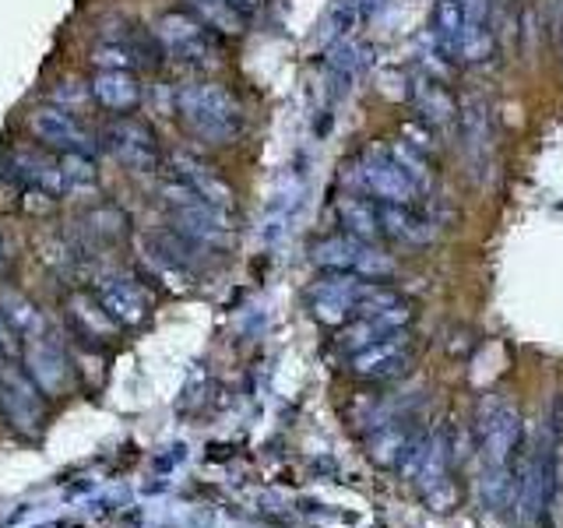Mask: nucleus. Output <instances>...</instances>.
Wrapping results in <instances>:
<instances>
[{"label":"nucleus","instance_id":"obj_28","mask_svg":"<svg viewBox=\"0 0 563 528\" xmlns=\"http://www.w3.org/2000/svg\"><path fill=\"white\" fill-rule=\"evenodd\" d=\"M92 64L99 70H131L134 67V53L120 43H102L92 50Z\"/></svg>","mask_w":563,"mask_h":528},{"label":"nucleus","instance_id":"obj_25","mask_svg":"<svg viewBox=\"0 0 563 528\" xmlns=\"http://www.w3.org/2000/svg\"><path fill=\"white\" fill-rule=\"evenodd\" d=\"M387 152H391L395 163H398L405 173H409V180L416 184V190H419V194L433 184V166H430V155H427V152H419V148H416V145H409V141H405V138H401V141H395V145L387 148Z\"/></svg>","mask_w":563,"mask_h":528},{"label":"nucleus","instance_id":"obj_16","mask_svg":"<svg viewBox=\"0 0 563 528\" xmlns=\"http://www.w3.org/2000/svg\"><path fill=\"white\" fill-rule=\"evenodd\" d=\"M88 92L92 99L117 117L131 113L141 106V81L134 78V70H99V75L88 81Z\"/></svg>","mask_w":563,"mask_h":528},{"label":"nucleus","instance_id":"obj_12","mask_svg":"<svg viewBox=\"0 0 563 528\" xmlns=\"http://www.w3.org/2000/svg\"><path fill=\"white\" fill-rule=\"evenodd\" d=\"M106 145H110L113 158L120 166H128L131 173H155L158 169V141L152 128H145L141 120L120 117L106 128Z\"/></svg>","mask_w":563,"mask_h":528},{"label":"nucleus","instance_id":"obj_29","mask_svg":"<svg viewBox=\"0 0 563 528\" xmlns=\"http://www.w3.org/2000/svg\"><path fill=\"white\" fill-rule=\"evenodd\" d=\"M236 8H240L243 14H251V11H257V8H261V0H236Z\"/></svg>","mask_w":563,"mask_h":528},{"label":"nucleus","instance_id":"obj_24","mask_svg":"<svg viewBox=\"0 0 563 528\" xmlns=\"http://www.w3.org/2000/svg\"><path fill=\"white\" fill-rule=\"evenodd\" d=\"M369 67V50L356 40H334L331 53H328V70L334 75L342 88L349 81H356L363 70Z\"/></svg>","mask_w":563,"mask_h":528},{"label":"nucleus","instance_id":"obj_15","mask_svg":"<svg viewBox=\"0 0 563 528\" xmlns=\"http://www.w3.org/2000/svg\"><path fill=\"white\" fill-rule=\"evenodd\" d=\"M409 99H412V110H416L419 123H427L430 131H448L454 123L457 106L448 96V88L440 85V78H430V75L416 78L409 88Z\"/></svg>","mask_w":563,"mask_h":528},{"label":"nucleus","instance_id":"obj_8","mask_svg":"<svg viewBox=\"0 0 563 528\" xmlns=\"http://www.w3.org/2000/svg\"><path fill=\"white\" fill-rule=\"evenodd\" d=\"M374 278H360L349 272H328L310 286V310L324 324H345L360 314V304L366 296V286Z\"/></svg>","mask_w":563,"mask_h":528},{"label":"nucleus","instance_id":"obj_14","mask_svg":"<svg viewBox=\"0 0 563 528\" xmlns=\"http://www.w3.org/2000/svg\"><path fill=\"white\" fill-rule=\"evenodd\" d=\"M169 166H173V180H180L184 187H190L208 205H216L222 211H233L236 208L233 187H229L225 176H219V169L208 166L201 155H194V152H173L169 155Z\"/></svg>","mask_w":563,"mask_h":528},{"label":"nucleus","instance_id":"obj_31","mask_svg":"<svg viewBox=\"0 0 563 528\" xmlns=\"http://www.w3.org/2000/svg\"><path fill=\"white\" fill-rule=\"evenodd\" d=\"M560 35H563V32H560Z\"/></svg>","mask_w":563,"mask_h":528},{"label":"nucleus","instance_id":"obj_22","mask_svg":"<svg viewBox=\"0 0 563 528\" xmlns=\"http://www.w3.org/2000/svg\"><path fill=\"white\" fill-rule=\"evenodd\" d=\"M190 14L216 35H240L246 25V14L236 8V0H190Z\"/></svg>","mask_w":563,"mask_h":528},{"label":"nucleus","instance_id":"obj_19","mask_svg":"<svg viewBox=\"0 0 563 528\" xmlns=\"http://www.w3.org/2000/svg\"><path fill=\"white\" fill-rule=\"evenodd\" d=\"M334 216H339L342 233L356 237V240H380V211H377V198H363V194H342L334 201Z\"/></svg>","mask_w":563,"mask_h":528},{"label":"nucleus","instance_id":"obj_27","mask_svg":"<svg viewBox=\"0 0 563 528\" xmlns=\"http://www.w3.org/2000/svg\"><path fill=\"white\" fill-rule=\"evenodd\" d=\"M123 226H128V216H123L120 208H113V205H102V208H96L92 216H88V233H92L96 240H120V233H123Z\"/></svg>","mask_w":563,"mask_h":528},{"label":"nucleus","instance_id":"obj_30","mask_svg":"<svg viewBox=\"0 0 563 528\" xmlns=\"http://www.w3.org/2000/svg\"><path fill=\"white\" fill-rule=\"evenodd\" d=\"M4 261H8V246H4V240H0V268H4Z\"/></svg>","mask_w":563,"mask_h":528},{"label":"nucleus","instance_id":"obj_11","mask_svg":"<svg viewBox=\"0 0 563 528\" xmlns=\"http://www.w3.org/2000/svg\"><path fill=\"white\" fill-rule=\"evenodd\" d=\"M409 360H412L409 331H391V334H384L380 342L352 352L349 370L363 381H391L409 370Z\"/></svg>","mask_w":563,"mask_h":528},{"label":"nucleus","instance_id":"obj_1","mask_svg":"<svg viewBox=\"0 0 563 528\" xmlns=\"http://www.w3.org/2000/svg\"><path fill=\"white\" fill-rule=\"evenodd\" d=\"M521 416L510 405H489L483 413V493L489 504L507 507L521 483Z\"/></svg>","mask_w":563,"mask_h":528},{"label":"nucleus","instance_id":"obj_17","mask_svg":"<svg viewBox=\"0 0 563 528\" xmlns=\"http://www.w3.org/2000/svg\"><path fill=\"white\" fill-rule=\"evenodd\" d=\"M380 211V237L409 243V246H422L437 237V226L430 219H422L412 211V205H391V201H377Z\"/></svg>","mask_w":563,"mask_h":528},{"label":"nucleus","instance_id":"obj_21","mask_svg":"<svg viewBox=\"0 0 563 528\" xmlns=\"http://www.w3.org/2000/svg\"><path fill=\"white\" fill-rule=\"evenodd\" d=\"M0 314H4L8 328H11L22 342L40 339V334H46V331H49L43 310L35 307L25 293H18V289H4V293H0Z\"/></svg>","mask_w":563,"mask_h":528},{"label":"nucleus","instance_id":"obj_6","mask_svg":"<svg viewBox=\"0 0 563 528\" xmlns=\"http://www.w3.org/2000/svg\"><path fill=\"white\" fill-rule=\"evenodd\" d=\"M22 370L32 377V384L40 387L46 398H60L75 392V363L64 352V345L53 334H40V339L22 342Z\"/></svg>","mask_w":563,"mask_h":528},{"label":"nucleus","instance_id":"obj_7","mask_svg":"<svg viewBox=\"0 0 563 528\" xmlns=\"http://www.w3.org/2000/svg\"><path fill=\"white\" fill-rule=\"evenodd\" d=\"M43 392L32 384V377L22 366L0 363V413L11 422L14 430H22L29 437L40 433L43 419H46V405Z\"/></svg>","mask_w":563,"mask_h":528},{"label":"nucleus","instance_id":"obj_3","mask_svg":"<svg viewBox=\"0 0 563 528\" xmlns=\"http://www.w3.org/2000/svg\"><path fill=\"white\" fill-rule=\"evenodd\" d=\"M158 198L169 211V226L190 243H198L201 251H225L233 243V211L208 205L180 180H166L158 187Z\"/></svg>","mask_w":563,"mask_h":528},{"label":"nucleus","instance_id":"obj_2","mask_svg":"<svg viewBox=\"0 0 563 528\" xmlns=\"http://www.w3.org/2000/svg\"><path fill=\"white\" fill-rule=\"evenodd\" d=\"M176 120L205 145H233L243 134V106L219 81H187L173 92Z\"/></svg>","mask_w":563,"mask_h":528},{"label":"nucleus","instance_id":"obj_4","mask_svg":"<svg viewBox=\"0 0 563 528\" xmlns=\"http://www.w3.org/2000/svg\"><path fill=\"white\" fill-rule=\"evenodd\" d=\"M158 50L184 67H211L219 64V35L190 11H166L152 29Z\"/></svg>","mask_w":563,"mask_h":528},{"label":"nucleus","instance_id":"obj_13","mask_svg":"<svg viewBox=\"0 0 563 528\" xmlns=\"http://www.w3.org/2000/svg\"><path fill=\"white\" fill-rule=\"evenodd\" d=\"M356 169H360V184L374 194L377 201H391V205H412L416 198H419V190H416V184L409 180V173H405L395 158H391V152H380V148H374V152H366L360 163H356Z\"/></svg>","mask_w":563,"mask_h":528},{"label":"nucleus","instance_id":"obj_26","mask_svg":"<svg viewBox=\"0 0 563 528\" xmlns=\"http://www.w3.org/2000/svg\"><path fill=\"white\" fill-rule=\"evenodd\" d=\"M60 169H64L67 194L96 187V163H92V155H78V152L60 155Z\"/></svg>","mask_w":563,"mask_h":528},{"label":"nucleus","instance_id":"obj_9","mask_svg":"<svg viewBox=\"0 0 563 528\" xmlns=\"http://www.w3.org/2000/svg\"><path fill=\"white\" fill-rule=\"evenodd\" d=\"M96 296L120 328L141 324L152 310V293L145 282L131 272H120V268L96 275Z\"/></svg>","mask_w":563,"mask_h":528},{"label":"nucleus","instance_id":"obj_5","mask_svg":"<svg viewBox=\"0 0 563 528\" xmlns=\"http://www.w3.org/2000/svg\"><path fill=\"white\" fill-rule=\"evenodd\" d=\"M313 264H321L324 272H349L360 278H391L398 272V264L391 254H384L377 243L356 240V237H328L321 243H313Z\"/></svg>","mask_w":563,"mask_h":528},{"label":"nucleus","instance_id":"obj_18","mask_svg":"<svg viewBox=\"0 0 563 528\" xmlns=\"http://www.w3.org/2000/svg\"><path fill=\"white\" fill-rule=\"evenodd\" d=\"M462 134H465V158L475 169V176H486L493 163V120L486 102H472L462 117Z\"/></svg>","mask_w":563,"mask_h":528},{"label":"nucleus","instance_id":"obj_10","mask_svg":"<svg viewBox=\"0 0 563 528\" xmlns=\"http://www.w3.org/2000/svg\"><path fill=\"white\" fill-rule=\"evenodd\" d=\"M29 131L35 134V141H40L43 148L57 152V155H92L96 152V138L88 134L85 123L64 110V106H40L32 117H29Z\"/></svg>","mask_w":563,"mask_h":528},{"label":"nucleus","instance_id":"obj_23","mask_svg":"<svg viewBox=\"0 0 563 528\" xmlns=\"http://www.w3.org/2000/svg\"><path fill=\"white\" fill-rule=\"evenodd\" d=\"M465 32V11H462V0H440L433 8V22H430V35L433 43L448 53L454 61V50H457V40H462Z\"/></svg>","mask_w":563,"mask_h":528},{"label":"nucleus","instance_id":"obj_20","mask_svg":"<svg viewBox=\"0 0 563 528\" xmlns=\"http://www.w3.org/2000/svg\"><path fill=\"white\" fill-rule=\"evenodd\" d=\"M67 317L85 339H96V342H110L120 331V324L110 317V310H106L99 304V296H92V293H70L67 296Z\"/></svg>","mask_w":563,"mask_h":528}]
</instances>
